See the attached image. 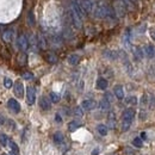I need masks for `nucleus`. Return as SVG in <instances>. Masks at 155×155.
Returning <instances> with one entry per match:
<instances>
[{
    "label": "nucleus",
    "mask_w": 155,
    "mask_h": 155,
    "mask_svg": "<svg viewBox=\"0 0 155 155\" xmlns=\"http://www.w3.org/2000/svg\"><path fill=\"white\" fill-rule=\"evenodd\" d=\"M5 122H6V119H5V117H4V116H1V115H0V124H4V123H5Z\"/></svg>",
    "instance_id": "39"
},
{
    "label": "nucleus",
    "mask_w": 155,
    "mask_h": 155,
    "mask_svg": "<svg viewBox=\"0 0 155 155\" xmlns=\"http://www.w3.org/2000/svg\"><path fill=\"white\" fill-rule=\"evenodd\" d=\"M143 53H145V55L148 57V59H153L155 57V47L153 45H146L145 48H143Z\"/></svg>",
    "instance_id": "14"
},
{
    "label": "nucleus",
    "mask_w": 155,
    "mask_h": 155,
    "mask_svg": "<svg viewBox=\"0 0 155 155\" xmlns=\"http://www.w3.org/2000/svg\"><path fill=\"white\" fill-rule=\"evenodd\" d=\"M131 121H127V119H122V130L123 131H128L129 128L131 127Z\"/></svg>",
    "instance_id": "27"
},
{
    "label": "nucleus",
    "mask_w": 155,
    "mask_h": 155,
    "mask_svg": "<svg viewBox=\"0 0 155 155\" xmlns=\"http://www.w3.org/2000/svg\"><path fill=\"white\" fill-rule=\"evenodd\" d=\"M92 154H93V155H97V154H98V149H95V151H94V152L92 153Z\"/></svg>",
    "instance_id": "41"
},
{
    "label": "nucleus",
    "mask_w": 155,
    "mask_h": 155,
    "mask_svg": "<svg viewBox=\"0 0 155 155\" xmlns=\"http://www.w3.org/2000/svg\"><path fill=\"white\" fill-rule=\"evenodd\" d=\"M129 29L125 31V34H124V36H123V43H124V45L127 47V48H131V45H130V34H129Z\"/></svg>",
    "instance_id": "23"
},
{
    "label": "nucleus",
    "mask_w": 155,
    "mask_h": 155,
    "mask_svg": "<svg viewBox=\"0 0 155 155\" xmlns=\"http://www.w3.org/2000/svg\"><path fill=\"white\" fill-rule=\"evenodd\" d=\"M133 145H134L135 147H137V148H141V147L143 146V141H142L141 137H135V139L133 140Z\"/></svg>",
    "instance_id": "29"
},
{
    "label": "nucleus",
    "mask_w": 155,
    "mask_h": 155,
    "mask_svg": "<svg viewBox=\"0 0 155 155\" xmlns=\"http://www.w3.org/2000/svg\"><path fill=\"white\" fill-rule=\"evenodd\" d=\"M151 36H152V38L155 41V28H152V29H151Z\"/></svg>",
    "instance_id": "37"
},
{
    "label": "nucleus",
    "mask_w": 155,
    "mask_h": 155,
    "mask_svg": "<svg viewBox=\"0 0 155 155\" xmlns=\"http://www.w3.org/2000/svg\"><path fill=\"white\" fill-rule=\"evenodd\" d=\"M134 117H135V110L130 107V109L124 110L123 116H122V119H127V121H131V122H133Z\"/></svg>",
    "instance_id": "11"
},
{
    "label": "nucleus",
    "mask_w": 155,
    "mask_h": 155,
    "mask_svg": "<svg viewBox=\"0 0 155 155\" xmlns=\"http://www.w3.org/2000/svg\"><path fill=\"white\" fill-rule=\"evenodd\" d=\"M8 145H10V147H11V149H12L13 153H16V154L19 153V148H18V146H17L16 142H13L12 140H10V141H8Z\"/></svg>",
    "instance_id": "30"
},
{
    "label": "nucleus",
    "mask_w": 155,
    "mask_h": 155,
    "mask_svg": "<svg viewBox=\"0 0 155 155\" xmlns=\"http://www.w3.org/2000/svg\"><path fill=\"white\" fill-rule=\"evenodd\" d=\"M8 141H10L8 136H7L6 134L1 133V134H0V145H1V146H4V147H6V146L8 145Z\"/></svg>",
    "instance_id": "24"
},
{
    "label": "nucleus",
    "mask_w": 155,
    "mask_h": 155,
    "mask_svg": "<svg viewBox=\"0 0 155 155\" xmlns=\"http://www.w3.org/2000/svg\"><path fill=\"white\" fill-rule=\"evenodd\" d=\"M99 109H100L101 111H109V110H110V103H109L105 98H103V99L99 101Z\"/></svg>",
    "instance_id": "19"
},
{
    "label": "nucleus",
    "mask_w": 155,
    "mask_h": 155,
    "mask_svg": "<svg viewBox=\"0 0 155 155\" xmlns=\"http://www.w3.org/2000/svg\"><path fill=\"white\" fill-rule=\"evenodd\" d=\"M95 106H97V103H95L94 100H92V99H86V100H83V101L81 103L82 110H86V111H91V110H93Z\"/></svg>",
    "instance_id": "8"
},
{
    "label": "nucleus",
    "mask_w": 155,
    "mask_h": 155,
    "mask_svg": "<svg viewBox=\"0 0 155 155\" xmlns=\"http://www.w3.org/2000/svg\"><path fill=\"white\" fill-rule=\"evenodd\" d=\"M2 155H10V154H2Z\"/></svg>",
    "instance_id": "42"
},
{
    "label": "nucleus",
    "mask_w": 155,
    "mask_h": 155,
    "mask_svg": "<svg viewBox=\"0 0 155 155\" xmlns=\"http://www.w3.org/2000/svg\"><path fill=\"white\" fill-rule=\"evenodd\" d=\"M54 142L56 145H61L65 142V136L61 134V133H55L54 134Z\"/></svg>",
    "instance_id": "21"
},
{
    "label": "nucleus",
    "mask_w": 155,
    "mask_h": 155,
    "mask_svg": "<svg viewBox=\"0 0 155 155\" xmlns=\"http://www.w3.org/2000/svg\"><path fill=\"white\" fill-rule=\"evenodd\" d=\"M109 128L110 129H113L115 127H116V115H115V112H109Z\"/></svg>",
    "instance_id": "17"
},
{
    "label": "nucleus",
    "mask_w": 155,
    "mask_h": 155,
    "mask_svg": "<svg viewBox=\"0 0 155 155\" xmlns=\"http://www.w3.org/2000/svg\"><path fill=\"white\" fill-rule=\"evenodd\" d=\"M113 155H115V154H113Z\"/></svg>",
    "instance_id": "43"
},
{
    "label": "nucleus",
    "mask_w": 155,
    "mask_h": 155,
    "mask_svg": "<svg viewBox=\"0 0 155 155\" xmlns=\"http://www.w3.org/2000/svg\"><path fill=\"white\" fill-rule=\"evenodd\" d=\"M68 16H69V19H71L72 24L74 25V28L80 29V28H81V25H82V20L78 17V14L73 11V10H72V8L68 11Z\"/></svg>",
    "instance_id": "2"
},
{
    "label": "nucleus",
    "mask_w": 155,
    "mask_h": 155,
    "mask_svg": "<svg viewBox=\"0 0 155 155\" xmlns=\"http://www.w3.org/2000/svg\"><path fill=\"white\" fill-rule=\"evenodd\" d=\"M50 100L56 104V103L60 101V95L57 93H55V92H50Z\"/></svg>",
    "instance_id": "31"
},
{
    "label": "nucleus",
    "mask_w": 155,
    "mask_h": 155,
    "mask_svg": "<svg viewBox=\"0 0 155 155\" xmlns=\"http://www.w3.org/2000/svg\"><path fill=\"white\" fill-rule=\"evenodd\" d=\"M11 36H12V31H11V30H7V31L4 32L2 38H4L5 42H10V41H11Z\"/></svg>",
    "instance_id": "32"
},
{
    "label": "nucleus",
    "mask_w": 155,
    "mask_h": 155,
    "mask_svg": "<svg viewBox=\"0 0 155 155\" xmlns=\"http://www.w3.org/2000/svg\"><path fill=\"white\" fill-rule=\"evenodd\" d=\"M47 61L49 63H56L57 62V56L54 53H48L47 54Z\"/></svg>",
    "instance_id": "25"
},
{
    "label": "nucleus",
    "mask_w": 155,
    "mask_h": 155,
    "mask_svg": "<svg viewBox=\"0 0 155 155\" xmlns=\"http://www.w3.org/2000/svg\"><path fill=\"white\" fill-rule=\"evenodd\" d=\"M39 107L42 109V110H44V111H48V110H50V107H51V101L47 98V97H41V99H39Z\"/></svg>",
    "instance_id": "9"
},
{
    "label": "nucleus",
    "mask_w": 155,
    "mask_h": 155,
    "mask_svg": "<svg viewBox=\"0 0 155 155\" xmlns=\"http://www.w3.org/2000/svg\"><path fill=\"white\" fill-rule=\"evenodd\" d=\"M80 6L82 7L83 12L85 13H91L93 11V7H94V2L92 0H78Z\"/></svg>",
    "instance_id": "3"
},
{
    "label": "nucleus",
    "mask_w": 155,
    "mask_h": 155,
    "mask_svg": "<svg viewBox=\"0 0 155 155\" xmlns=\"http://www.w3.org/2000/svg\"><path fill=\"white\" fill-rule=\"evenodd\" d=\"M26 100L29 105H32L36 101V92H35V88L31 86L26 88Z\"/></svg>",
    "instance_id": "6"
},
{
    "label": "nucleus",
    "mask_w": 155,
    "mask_h": 155,
    "mask_svg": "<svg viewBox=\"0 0 155 155\" xmlns=\"http://www.w3.org/2000/svg\"><path fill=\"white\" fill-rule=\"evenodd\" d=\"M7 105H8V107H10L13 112H16V113H18V112L20 111V105H19V103H18L16 99H13V98H11V99L8 100Z\"/></svg>",
    "instance_id": "10"
},
{
    "label": "nucleus",
    "mask_w": 155,
    "mask_h": 155,
    "mask_svg": "<svg viewBox=\"0 0 155 155\" xmlns=\"http://www.w3.org/2000/svg\"><path fill=\"white\" fill-rule=\"evenodd\" d=\"M131 50H133V54H134V57L136 59V60H141L143 56H145V53H143V49L141 48V47H133L131 48Z\"/></svg>",
    "instance_id": "12"
},
{
    "label": "nucleus",
    "mask_w": 155,
    "mask_h": 155,
    "mask_svg": "<svg viewBox=\"0 0 155 155\" xmlns=\"http://www.w3.org/2000/svg\"><path fill=\"white\" fill-rule=\"evenodd\" d=\"M125 103L128 104V105H136L137 104V98L135 97V95H131V97H128L127 99H125Z\"/></svg>",
    "instance_id": "28"
},
{
    "label": "nucleus",
    "mask_w": 155,
    "mask_h": 155,
    "mask_svg": "<svg viewBox=\"0 0 155 155\" xmlns=\"http://www.w3.org/2000/svg\"><path fill=\"white\" fill-rule=\"evenodd\" d=\"M74 115L78 116V117H81V116L83 115V110H82L81 106H77V107L74 109Z\"/></svg>",
    "instance_id": "34"
},
{
    "label": "nucleus",
    "mask_w": 155,
    "mask_h": 155,
    "mask_svg": "<svg viewBox=\"0 0 155 155\" xmlns=\"http://www.w3.org/2000/svg\"><path fill=\"white\" fill-rule=\"evenodd\" d=\"M37 44H38V47H39V48H42V49H45V48H47V42H45V39H44V37H43L42 35H39V36H38Z\"/></svg>",
    "instance_id": "26"
},
{
    "label": "nucleus",
    "mask_w": 155,
    "mask_h": 155,
    "mask_svg": "<svg viewBox=\"0 0 155 155\" xmlns=\"http://www.w3.org/2000/svg\"><path fill=\"white\" fill-rule=\"evenodd\" d=\"M97 131H98L99 135L106 136L107 133H109V128H107L105 124H98V125H97Z\"/></svg>",
    "instance_id": "16"
},
{
    "label": "nucleus",
    "mask_w": 155,
    "mask_h": 155,
    "mask_svg": "<svg viewBox=\"0 0 155 155\" xmlns=\"http://www.w3.org/2000/svg\"><path fill=\"white\" fill-rule=\"evenodd\" d=\"M55 119H56V122H57V123H61V122H62V118L60 117V115H59V113L55 116Z\"/></svg>",
    "instance_id": "38"
},
{
    "label": "nucleus",
    "mask_w": 155,
    "mask_h": 155,
    "mask_svg": "<svg viewBox=\"0 0 155 155\" xmlns=\"http://www.w3.org/2000/svg\"><path fill=\"white\" fill-rule=\"evenodd\" d=\"M79 88H80V89H82V88H83V81H82V80H81V81H80V83H79Z\"/></svg>",
    "instance_id": "40"
},
{
    "label": "nucleus",
    "mask_w": 155,
    "mask_h": 155,
    "mask_svg": "<svg viewBox=\"0 0 155 155\" xmlns=\"http://www.w3.org/2000/svg\"><path fill=\"white\" fill-rule=\"evenodd\" d=\"M107 86H109V82L105 78H98V80H97V88L98 89L104 91L107 88Z\"/></svg>",
    "instance_id": "15"
},
{
    "label": "nucleus",
    "mask_w": 155,
    "mask_h": 155,
    "mask_svg": "<svg viewBox=\"0 0 155 155\" xmlns=\"http://www.w3.org/2000/svg\"><path fill=\"white\" fill-rule=\"evenodd\" d=\"M4 86H5L6 88H11V87L13 86V81H12L10 78H5V80H4Z\"/></svg>",
    "instance_id": "33"
},
{
    "label": "nucleus",
    "mask_w": 155,
    "mask_h": 155,
    "mask_svg": "<svg viewBox=\"0 0 155 155\" xmlns=\"http://www.w3.org/2000/svg\"><path fill=\"white\" fill-rule=\"evenodd\" d=\"M72 10L78 14V17L82 20L83 18H85V12H83V10H82V7L80 6V4H79V1L78 0H72Z\"/></svg>",
    "instance_id": "5"
},
{
    "label": "nucleus",
    "mask_w": 155,
    "mask_h": 155,
    "mask_svg": "<svg viewBox=\"0 0 155 155\" xmlns=\"http://www.w3.org/2000/svg\"><path fill=\"white\" fill-rule=\"evenodd\" d=\"M104 98H105V99H106V100H107V101H109L110 104H111V103L113 101V95H112V93H110V92H106V93H105V97H104Z\"/></svg>",
    "instance_id": "36"
},
{
    "label": "nucleus",
    "mask_w": 155,
    "mask_h": 155,
    "mask_svg": "<svg viewBox=\"0 0 155 155\" xmlns=\"http://www.w3.org/2000/svg\"><path fill=\"white\" fill-rule=\"evenodd\" d=\"M127 4L124 0H116L115 1V5H113V11L116 13L117 17L119 18H123L127 13Z\"/></svg>",
    "instance_id": "1"
},
{
    "label": "nucleus",
    "mask_w": 155,
    "mask_h": 155,
    "mask_svg": "<svg viewBox=\"0 0 155 155\" xmlns=\"http://www.w3.org/2000/svg\"><path fill=\"white\" fill-rule=\"evenodd\" d=\"M22 78H23L24 80H32V79H34V74L30 73V72H26V73H23Z\"/></svg>",
    "instance_id": "35"
},
{
    "label": "nucleus",
    "mask_w": 155,
    "mask_h": 155,
    "mask_svg": "<svg viewBox=\"0 0 155 155\" xmlns=\"http://www.w3.org/2000/svg\"><path fill=\"white\" fill-rule=\"evenodd\" d=\"M18 47H19V49L23 50V51H25V50L29 48V41H28V38H26L25 35H20V36L18 37Z\"/></svg>",
    "instance_id": "7"
},
{
    "label": "nucleus",
    "mask_w": 155,
    "mask_h": 155,
    "mask_svg": "<svg viewBox=\"0 0 155 155\" xmlns=\"http://www.w3.org/2000/svg\"><path fill=\"white\" fill-rule=\"evenodd\" d=\"M81 127V122L79 121H72L69 124H68V130L69 131H75L78 128Z\"/></svg>",
    "instance_id": "22"
},
{
    "label": "nucleus",
    "mask_w": 155,
    "mask_h": 155,
    "mask_svg": "<svg viewBox=\"0 0 155 155\" xmlns=\"http://www.w3.org/2000/svg\"><path fill=\"white\" fill-rule=\"evenodd\" d=\"M24 85L20 81H16L14 86H13V93L17 98H23L24 97Z\"/></svg>",
    "instance_id": "4"
},
{
    "label": "nucleus",
    "mask_w": 155,
    "mask_h": 155,
    "mask_svg": "<svg viewBox=\"0 0 155 155\" xmlns=\"http://www.w3.org/2000/svg\"><path fill=\"white\" fill-rule=\"evenodd\" d=\"M113 93H115V95L117 97V99L122 100V99L124 98V89H123V86H122V85H116V86L113 87Z\"/></svg>",
    "instance_id": "13"
},
{
    "label": "nucleus",
    "mask_w": 155,
    "mask_h": 155,
    "mask_svg": "<svg viewBox=\"0 0 155 155\" xmlns=\"http://www.w3.org/2000/svg\"><path fill=\"white\" fill-rule=\"evenodd\" d=\"M67 61H68V63H69L71 66H77L78 63H79V61H80V57L78 56L77 54H72V55L68 56Z\"/></svg>",
    "instance_id": "18"
},
{
    "label": "nucleus",
    "mask_w": 155,
    "mask_h": 155,
    "mask_svg": "<svg viewBox=\"0 0 155 155\" xmlns=\"http://www.w3.org/2000/svg\"><path fill=\"white\" fill-rule=\"evenodd\" d=\"M104 56L110 59V60H116L118 57V54L117 51H112V50H105L104 51Z\"/></svg>",
    "instance_id": "20"
}]
</instances>
